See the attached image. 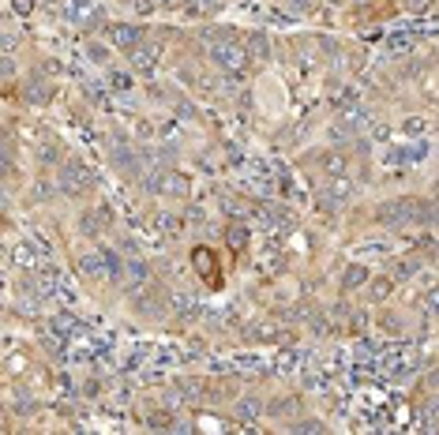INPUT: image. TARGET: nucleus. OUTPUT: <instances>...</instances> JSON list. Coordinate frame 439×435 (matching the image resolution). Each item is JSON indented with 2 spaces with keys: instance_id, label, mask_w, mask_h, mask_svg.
<instances>
[{
  "instance_id": "8",
  "label": "nucleus",
  "mask_w": 439,
  "mask_h": 435,
  "mask_svg": "<svg viewBox=\"0 0 439 435\" xmlns=\"http://www.w3.org/2000/svg\"><path fill=\"white\" fill-rule=\"evenodd\" d=\"M424 154H428V143H424V139H409V143H402V147L390 150V162L394 165H413V162H420Z\"/></svg>"
},
{
  "instance_id": "11",
  "label": "nucleus",
  "mask_w": 439,
  "mask_h": 435,
  "mask_svg": "<svg viewBox=\"0 0 439 435\" xmlns=\"http://www.w3.org/2000/svg\"><path fill=\"white\" fill-rule=\"evenodd\" d=\"M113 165L121 169L124 177H136V173H139V158L131 154L128 147H116V150H113Z\"/></svg>"
},
{
  "instance_id": "19",
  "label": "nucleus",
  "mask_w": 439,
  "mask_h": 435,
  "mask_svg": "<svg viewBox=\"0 0 439 435\" xmlns=\"http://www.w3.org/2000/svg\"><path fill=\"white\" fill-rule=\"evenodd\" d=\"M113 86H116V91H128V86H131V79L124 76V71H121V76H116V71H113Z\"/></svg>"
},
{
  "instance_id": "20",
  "label": "nucleus",
  "mask_w": 439,
  "mask_h": 435,
  "mask_svg": "<svg viewBox=\"0 0 439 435\" xmlns=\"http://www.w3.org/2000/svg\"><path fill=\"white\" fill-rule=\"evenodd\" d=\"M31 8H34V0H16V11H19V16H31Z\"/></svg>"
},
{
  "instance_id": "2",
  "label": "nucleus",
  "mask_w": 439,
  "mask_h": 435,
  "mask_svg": "<svg viewBox=\"0 0 439 435\" xmlns=\"http://www.w3.org/2000/svg\"><path fill=\"white\" fill-rule=\"evenodd\" d=\"M379 222L387 229H409V225H428L435 222V207L424 199H394L387 207H379Z\"/></svg>"
},
{
  "instance_id": "10",
  "label": "nucleus",
  "mask_w": 439,
  "mask_h": 435,
  "mask_svg": "<svg viewBox=\"0 0 439 435\" xmlns=\"http://www.w3.org/2000/svg\"><path fill=\"white\" fill-rule=\"evenodd\" d=\"M61 16L68 23H86V19H98V11L91 0H61Z\"/></svg>"
},
{
  "instance_id": "12",
  "label": "nucleus",
  "mask_w": 439,
  "mask_h": 435,
  "mask_svg": "<svg viewBox=\"0 0 439 435\" xmlns=\"http://www.w3.org/2000/svg\"><path fill=\"white\" fill-rule=\"evenodd\" d=\"M154 61H158L154 46H139V49H131V64H136V68H154Z\"/></svg>"
},
{
  "instance_id": "13",
  "label": "nucleus",
  "mask_w": 439,
  "mask_h": 435,
  "mask_svg": "<svg viewBox=\"0 0 439 435\" xmlns=\"http://www.w3.org/2000/svg\"><path fill=\"white\" fill-rule=\"evenodd\" d=\"M101 263H106V255H98V252H91V255L79 259L83 274H91V278H101Z\"/></svg>"
},
{
  "instance_id": "16",
  "label": "nucleus",
  "mask_w": 439,
  "mask_h": 435,
  "mask_svg": "<svg viewBox=\"0 0 439 435\" xmlns=\"http://www.w3.org/2000/svg\"><path fill=\"white\" fill-rule=\"evenodd\" d=\"M357 282H368V270H364V267H357V263H353V267L345 270V289H349V285H357Z\"/></svg>"
},
{
  "instance_id": "14",
  "label": "nucleus",
  "mask_w": 439,
  "mask_h": 435,
  "mask_svg": "<svg viewBox=\"0 0 439 435\" xmlns=\"http://www.w3.org/2000/svg\"><path fill=\"white\" fill-rule=\"evenodd\" d=\"M226 237H229V248H233V252H244V248H248V229H244V225H229Z\"/></svg>"
},
{
  "instance_id": "17",
  "label": "nucleus",
  "mask_w": 439,
  "mask_h": 435,
  "mask_svg": "<svg viewBox=\"0 0 439 435\" xmlns=\"http://www.w3.org/2000/svg\"><path fill=\"white\" fill-rule=\"evenodd\" d=\"M237 416H244V420H248V416H259V405H256V401H241V405H237Z\"/></svg>"
},
{
  "instance_id": "21",
  "label": "nucleus",
  "mask_w": 439,
  "mask_h": 435,
  "mask_svg": "<svg viewBox=\"0 0 439 435\" xmlns=\"http://www.w3.org/2000/svg\"><path fill=\"white\" fill-rule=\"evenodd\" d=\"M405 8L409 11H424V8H428V0H405Z\"/></svg>"
},
{
  "instance_id": "4",
  "label": "nucleus",
  "mask_w": 439,
  "mask_h": 435,
  "mask_svg": "<svg viewBox=\"0 0 439 435\" xmlns=\"http://www.w3.org/2000/svg\"><path fill=\"white\" fill-rule=\"evenodd\" d=\"M349 195H353V180H349V173H334V177H327L323 192H319L323 207H342Z\"/></svg>"
},
{
  "instance_id": "7",
  "label": "nucleus",
  "mask_w": 439,
  "mask_h": 435,
  "mask_svg": "<svg viewBox=\"0 0 439 435\" xmlns=\"http://www.w3.org/2000/svg\"><path fill=\"white\" fill-rule=\"evenodd\" d=\"M143 38H146L143 26H113V31H109V41H113V46L121 49V53L139 49V46H143Z\"/></svg>"
},
{
  "instance_id": "1",
  "label": "nucleus",
  "mask_w": 439,
  "mask_h": 435,
  "mask_svg": "<svg viewBox=\"0 0 439 435\" xmlns=\"http://www.w3.org/2000/svg\"><path fill=\"white\" fill-rule=\"evenodd\" d=\"M203 41H207V53L214 64H222L229 76H241V71H248V64H252V53H248V41L229 34V31H211L203 34Z\"/></svg>"
},
{
  "instance_id": "22",
  "label": "nucleus",
  "mask_w": 439,
  "mask_h": 435,
  "mask_svg": "<svg viewBox=\"0 0 439 435\" xmlns=\"http://www.w3.org/2000/svg\"><path fill=\"white\" fill-rule=\"evenodd\" d=\"M297 431H323V424H312V420H304V424H297Z\"/></svg>"
},
{
  "instance_id": "5",
  "label": "nucleus",
  "mask_w": 439,
  "mask_h": 435,
  "mask_svg": "<svg viewBox=\"0 0 439 435\" xmlns=\"http://www.w3.org/2000/svg\"><path fill=\"white\" fill-rule=\"evenodd\" d=\"M151 188L158 195H169V199H188V177H181V173H173V169H166V173H158V177L151 180Z\"/></svg>"
},
{
  "instance_id": "9",
  "label": "nucleus",
  "mask_w": 439,
  "mask_h": 435,
  "mask_svg": "<svg viewBox=\"0 0 439 435\" xmlns=\"http://www.w3.org/2000/svg\"><path fill=\"white\" fill-rule=\"evenodd\" d=\"M23 98L31 101V106H46V101L53 98V83L46 76H31L26 86H23Z\"/></svg>"
},
{
  "instance_id": "3",
  "label": "nucleus",
  "mask_w": 439,
  "mask_h": 435,
  "mask_svg": "<svg viewBox=\"0 0 439 435\" xmlns=\"http://www.w3.org/2000/svg\"><path fill=\"white\" fill-rule=\"evenodd\" d=\"M56 184H61L64 195L79 199V195H86V188L94 184V177H91V169H86L83 162H68L61 173H56Z\"/></svg>"
},
{
  "instance_id": "15",
  "label": "nucleus",
  "mask_w": 439,
  "mask_h": 435,
  "mask_svg": "<svg viewBox=\"0 0 439 435\" xmlns=\"http://www.w3.org/2000/svg\"><path fill=\"white\" fill-rule=\"evenodd\" d=\"M248 53H252V61H263L267 56V41H263V34H248Z\"/></svg>"
},
{
  "instance_id": "6",
  "label": "nucleus",
  "mask_w": 439,
  "mask_h": 435,
  "mask_svg": "<svg viewBox=\"0 0 439 435\" xmlns=\"http://www.w3.org/2000/svg\"><path fill=\"white\" fill-rule=\"evenodd\" d=\"M192 263H196V270H199V278L207 282L211 289H222V270H218V255H214L211 248H196V252H192Z\"/></svg>"
},
{
  "instance_id": "18",
  "label": "nucleus",
  "mask_w": 439,
  "mask_h": 435,
  "mask_svg": "<svg viewBox=\"0 0 439 435\" xmlns=\"http://www.w3.org/2000/svg\"><path fill=\"white\" fill-rule=\"evenodd\" d=\"M424 308H428L432 315H439V289H432V293H424Z\"/></svg>"
}]
</instances>
